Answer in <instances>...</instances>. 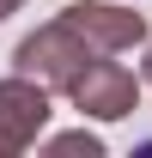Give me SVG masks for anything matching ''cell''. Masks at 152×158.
<instances>
[{
    "mask_svg": "<svg viewBox=\"0 0 152 158\" xmlns=\"http://www.w3.org/2000/svg\"><path fill=\"white\" fill-rule=\"evenodd\" d=\"M49 152H85V158H103V140L79 128V134H61V140H49Z\"/></svg>",
    "mask_w": 152,
    "mask_h": 158,
    "instance_id": "obj_5",
    "label": "cell"
},
{
    "mask_svg": "<svg viewBox=\"0 0 152 158\" xmlns=\"http://www.w3.org/2000/svg\"><path fill=\"white\" fill-rule=\"evenodd\" d=\"M61 19L73 24L97 55H122V49L146 43V19L128 12V6H110V0H73V6H61Z\"/></svg>",
    "mask_w": 152,
    "mask_h": 158,
    "instance_id": "obj_4",
    "label": "cell"
},
{
    "mask_svg": "<svg viewBox=\"0 0 152 158\" xmlns=\"http://www.w3.org/2000/svg\"><path fill=\"white\" fill-rule=\"evenodd\" d=\"M140 79H146V85H152V49H146V67H140Z\"/></svg>",
    "mask_w": 152,
    "mask_h": 158,
    "instance_id": "obj_7",
    "label": "cell"
},
{
    "mask_svg": "<svg viewBox=\"0 0 152 158\" xmlns=\"http://www.w3.org/2000/svg\"><path fill=\"white\" fill-rule=\"evenodd\" d=\"M67 98H73V110H85L91 122H122V116L140 110V79H134L122 61L103 55V61H91V67L73 79Z\"/></svg>",
    "mask_w": 152,
    "mask_h": 158,
    "instance_id": "obj_3",
    "label": "cell"
},
{
    "mask_svg": "<svg viewBox=\"0 0 152 158\" xmlns=\"http://www.w3.org/2000/svg\"><path fill=\"white\" fill-rule=\"evenodd\" d=\"M19 6H24V0H0V19H12V12H19Z\"/></svg>",
    "mask_w": 152,
    "mask_h": 158,
    "instance_id": "obj_6",
    "label": "cell"
},
{
    "mask_svg": "<svg viewBox=\"0 0 152 158\" xmlns=\"http://www.w3.org/2000/svg\"><path fill=\"white\" fill-rule=\"evenodd\" d=\"M43 128H49V85L31 73L0 79V158H19L24 146H37Z\"/></svg>",
    "mask_w": 152,
    "mask_h": 158,
    "instance_id": "obj_2",
    "label": "cell"
},
{
    "mask_svg": "<svg viewBox=\"0 0 152 158\" xmlns=\"http://www.w3.org/2000/svg\"><path fill=\"white\" fill-rule=\"evenodd\" d=\"M91 61H103V55H97V49L79 37L67 19H49L43 31H31V37L12 49V67L31 73V79H43L49 91H73V79L85 73Z\"/></svg>",
    "mask_w": 152,
    "mask_h": 158,
    "instance_id": "obj_1",
    "label": "cell"
}]
</instances>
